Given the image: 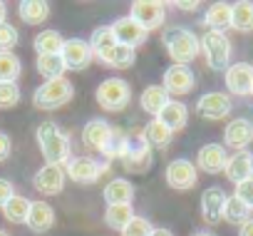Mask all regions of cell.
<instances>
[{
    "label": "cell",
    "instance_id": "b9f144b4",
    "mask_svg": "<svg viewBox=\"0 0 253 236\" xmlns=\"http://www.w3.org/2000/svg\"><path fill=\"white\" fill-rule=\"evenodd\" d=\"M10 154H13V140L8 132H0V164L8 162Z\"/></svg>",
    "mask_w": 253,
    "mask_h": 236
},
{
    "label": "cell",
    "instance_id": "8992f818",
    "mask_svg": "<svg viewBox=\"0 0 253 236\" xmlns=\"http://www.w3.org/2000/svg\"><path fill=\"white\" fill-rule=\"evenodd\" d=\"M62 169H65V177L72 179L75 184H94L107 172V164L97 162L94 157H70V162Z\"/></svg>",
    "mask_w": 253,
    "mask_h": 236
},
{
    "label": "cell",
    "instance_id": "d6a6232c",
    "mask_svg": "<svg viewBox=\"0 0 253 236\" xmlns=\"http://www.w3.org/2000/svg\"><path fill=\"white\" fill-rule=\"evenodd\" d=\"M126 144H129V135H126L124 130H119V127H112V132L107 137V144L102 149L104 159H109V162L112 159H122L124 152H126Z\"/></svg>",
    "mask_w": 253,
    "mask_h": 236
},
{
    "label": "cell",
    "instance_id": "e575fe53",
    "mask_svg": "<svg viewBox=\"0 0 253 236\" xmlns=\"http://www.w3.org/2000/svg\"><path fill=\"white\" fill-rule=\"evenodd\" d=\"M87 43H89V47H92L94 60H99V57H102V55H104L109 47H114V45H117V40H114V35H112V30H109V25L94 28Z\"/></svg>",
    "mask_w": 253,
    "mask_h": 236
},
{
    "label": "cell",
    "instance_id": "f907efd6",
    "mask_svg": "<svg viewBox=\"0 0 253 236\" xmlns=\"http://www.w3.org/2000/svg\"><path fill=\"white\" fill-rule=\"evenodd\" d=\"M251 94H253V85H251Z\"/></svg>",
    "mask_w": 253,
    "mask_h": 236
},
{
    "label": "cell",
    "instance_id": "7dc6e473",
    "mask_svg": "<svg viewBox=\"0 0 253 236\" xmlns=\"http://www.w3.org/2000/svg\"><path fill=\"white\" fill-rule=\"evenodd\" d=\"M5 18H8V5L0 0V23H5Z\"/></svg>",
    "mask_w": 253,
    "mask_h": 236
},
{
    "label": "cell",
    "instance_id": "4fadbf2b",
    "mask_svg": "<svg viewBox=\"0 0 253 236\" xmlns=\"http://www.w3.org/2000/svg\"><path fill=\"white\" fill-rule=\"evenodd\" d=\"M109 30H112V35H114V40H117L119 45H126V47H132V50H137V47L149 38V33H147L134 18H129V15L117 18V20L109 25Z\"/></svg>",
    "mask_w": 253,
    "mask_h": 236
},
{
    "label": "cell",
    "instance_id": "74e56055",
    "mask_svg": "<svg viewBox=\"0 0 253 236\" xmlns=\"http://www.w3.org/2000/svg\"><path fill=\"white\" fill-rule=\"evenodd\" d=\"M20 43V33L15 25H10L8 20L0 23V52H13V47Z\"/></svg>",
    "mask_w": 253,
    "mask_h": 236
},
{
    "label": "cell",
    "instance_id": "9c48e42d",
    "mask_svg": "<svg viewBox=\"0 0 253 236\" xmlns=\"http://www.w3.org/2000/svg\"><path fill=\"white\" fill-rule=\"evenodd\" d=\"M129 18H134L147 33H152V30H157V28L164 25L167 5L159 3V0H137V3H132Z\"/></svg>",
    "mask_w": 253,
    "mask_h": 236
},
{
    "label": "cell",
    "instance_id": "7402d4cb",
    "mask_svg": "<svg viewBox=\"0 0 253 236\" xmlns=\"http://www.w3.org/2000/svg\"><path fill=\"white\" fill-rule=\"evenodd\" d=\"M109 132H112V125H109L107 120H89V122L82 127V144H84L87 149L102 154Z\"/></svg>",
    "mask_w": 253,
    "mask_h": 236
},
{
    "label": "cell",
    "instance_id": "277c9868",
    "mask_svg": "<svg viewBox=\"0 0 253 236\" xmlns=\"http://www.w3.org/2000/svg\"><path fill=\"white\" fill-rule=\"evenodd\" d=\"M97 104L107 112H122L126 104L132 102V87L126 80H119V77H107L99 82L97 92Z\"/></svg>",
    "mask_w": 253,
    "mask_h": 236
},
{
    "label": "cell",
    "instance_id": "ac0fdd59",
    "mask_svg": "<svg viewBox=\"0 0 253 236\" xmlns=\"http://www.w3.org/2000/svg\"><path fill=\"white\" fill-rule=\"evenodd\" d=\"M223 174H226L233 184L246 182V179H253V152H248V149L233 152V154L226 159Z\"/></svg>",
    "mask_w": 253,
    "mask_h": 236
},
{
    "label": "cell",
    "instance_id": "7c38bea8",
    "mask_svg": "<svg viewBox=\"0 0 253 236\" xmlns=\"http://www.w3.org/2000/svg\"><path fill=\"white\" fill-rule=\"evenodd\" d=\"M164 179L171 189H179V191H186V189H194L196 182H199V169L191 159H174L167 164V172H164Z\"/></svg>",
    "mask_w": 253,
    "mask_h": 236
},
{
    "label": "cell",
    "instance_id": "f1b7e54d",
    "mask_svg": "<svg viewBox=\"0 0 253 236\" xmlns=\"http://www.w3.org/2000/svg\"><path fill=\"white\" fill-rule=\"evenodd\" d=\"M209 30H216V33H223L226 28H231V3H213L204 20H201Z\"/></svg>",
    "mask_w": 253,
    "mask_h": 236
},
{
    "label": "cell",
    "instance_id": "83f0119b",
    "mask_svg": "<svg viewBox=\"0 0 253 236\" xmlns=\"http://www.w3.org/2000/svg\"><path fill=\"white\" fill-rule=\"evenodd\" d=\"M0 211H3V216L10 224H25L28 221V211H30V199L15 191L3 206H0Z\"/></svg>",
    "mask_w": 253,
    "mask_h": 236
},
{
    "label": "cell",
    "instance_id": "ab89813d",
    "mask_svg": "<svg viewBox=\"0 0 253 236\" xmlns=\"http://www.w3.org/2000/svg\"><path fill=\"white\" fill-rule=\"evenodd\" d=\"M152 229H154L152 221H149L147 216H139V214H137L129 224H126V226L119 231V236H149Z\"/></svg>",
    "mask_w": 253,
    "mask_h": 236
},
{
    "label": "cell",
    "instance_id": "681fc988",
    "mask_svg": "<svg viewBox=\"0 0 253 236\" xmlns=\"http://www.w3.org/2000/svg\"><path fill=\"white\" fill-rule=\"evenodd\" d=\"M0 236H10V231H5V229H0Z\"/></svg>",
    "mask_w": 253,
    "mask_h": 236
},
{
    "label": "cell",
    "instance_id": "f35d334b",
    "mask_svg": "<svg viewBox=\"0 0 253 236\" xmlns=\"http://www.w3.org/2000/svg\"><path fill=\"white\" fill-rule=\"evenodd\" d=\"M20 102L18 82H0V109H13Z\"/></svg>",
    "mask_w": 253,
    "mask_h": 236
},
{
    "label": "cell",
    "instance_id": "d4e9b609",
    "mask_svg": "<svg viewBox=\"0 0 253 236\" xmlns=\"http://www.w3.org/2000/svg\"><path fill=\"white\" fill-rule=\"evenodd\" d=\"M171 97L167 94V90L162 87V85H149V87H144L142 90V94H139V107L147 112V114H152V120L164 109V104L169 102Z\"/></svg>",
    "mask_w": 253,
    "mask_h": 236
},
{
    "label": "cell",
    "instance_id": "2e32d148",
    "mask_svg": "<svg viewBox=\"0 0 253 236\" xmlns=\"http://www.w3.org/2000/svg\"><path fill=\"white\" fill-rule=\"evenodd\" d=\"M251 85H253V65L233 62L226 67V87L231 94L246 97V94H251Z\"/></svg>",
    "mask_w": 253,
    "mask_h": 236
},
{
    "label": "cell",
    "instance_id": "4dcf8cb0",
    "mask_svg": "<svg viewBox=\"0 0 253 236\" xmlns=\"http://www.w3.org/2000/svg\"><path fill=\"white\" fill-rule=\"evenodd\" d=\"M231 28L238 33L253 30V3L251 0H238L231 5Z\"/></svg>",
    "mask_w": 253,
    "mask_h": 236
},
{
    "label": "cell",
    "instance_id": "d6986e66",
    "mask_svg": "<svg viewBox=\"0 0 253 236\" xmlns=\"http://www.w3.org/2000/svg\"><path fill=\"white\" fill-rule=\"evenodd\" d=\"M223 204H226V191L221 187H209L201 194V216L206 224H218L223 216Z\"/></svg>",
    "mask_w": 253,
    "mask_h": 236
},
{
    "label": "cell",
    "instance_id": "7bdbcfd3",
    "mask_svg": "<svg viewBox=\"0 0 253 236\" xmlns=\"http://www.w3.org/2000/svg\"><path fill=\"white\" fill-rule=\"evenodd\" d=\"M15 194V187H13V182L10 179H5V177H0V206H3L10 196Z\"/></svg>",
    "mask_w": 253,
    "mask_h": 236
},
{
    "label": "cell",
    "instance_id": "6da1fadb",
    "mask_svg": "<svg viewBox=\"0 0 253 236\" xmlns=\"http://www.w3.org/2000/svg\"><path fill=\"white\" fill-rule=\"evenodd\" d=\"M35 140H38V147L45 157V164H57V167H65L72 157V144H70V135H65L60 130L57 122H42L35 132Z\"/></svg>",
    "mask_w": 253,
    "mask_h": 236
},
{
    "label": "cell",
    "instance_id": "8d00e7d4",
    "mask_svg": "<svg viewBox=\"0 0 253 236\" xmlns=\"http://www.w3.org/2000/svg\"><path fill=\"white\" fill-rule=\"evenodd\" d=\"M20 57L15 52H0V82H15L20 77Z\"/></svg>",
    "mask_w": 253,
    "mask_h": 236
},
{
    "label": "cell",
    "instance_id": "7a4b0ae2",
    "mask_svg": "<svg viewBox=\"0 0 253 236\" xmlns=\"http://www.w3.org/2000/svg\"><path fill=\"white\" fill-rule=\"evenodd\" d=\"M162 45L167 50V55L174 60V65H191L199 55H201V47H199V38L196 33H191L189 28H164L162 30Z\"/></svg>",
    "mask_w": 253,
    "mask_h": 236
},
{
    "label": "cell",
    "instance_id": "603a6c76",
    "mask_svg": "<svg viewBox=\"0 0 253 236\" xmlns=\"http://www.w3.org/2000/svg\"><path fill=\"white\" fill-rule=\"evenodd\" d=\"M102 196H104L107 206H112V204H132V199H134V184L129 179L117 177V179H112L102 189Z\"/></svg>",
    "mask_w": 253,
    "mask_h": 236
},
{
    "label": "cell",
    "instance_id": "e0dca14e",
    "mask_svg": "<svg viewBox=\"0 0 253 236\" xmlns=\"http://www.w3.org/2000/svg\"><path fill=\"white\" fill-rule=\"evenodd\" d=\"M226 159H228L226 147L218 144V142H209V144H204V147L199 149V154H196V169H201V172H206V174H218V172H223Z\"/></svg>",
    "mask_w": 253,
    "mask_h": 236
},
{
    "label": "cell",
    "instance_id": "d590c367",
    "mask_svg": "<svg viewBox=\"0 0 253 236\" xmlns=\"http://www.w3.org/2000/svg\"><path fill=\"white\" fill-rule=\"evenodd\" d=\"M253 216V209L251 206H246L243 201H238L236 196H226V204H223V216L221 219H226L228 224H236V226H241L243 221H248Z\"/></svg>",
    "mask_w": 253,
    "mask_h": 236
},
{
    "label": "cell",
    "instance_id": "30bf717a",
    "mask_svg": "<svg viewBox=\"0 0 253 236\" xmlns=\"http://www.w3.org/2000/svg\"><path fill=\"white\" fill-rule=\"evenodd\" d=\"M233 109V102L226 92H206L196 99V114L204 117V120H211V122H218L223 117H228Z\"/></svg>",
    "mask_w": 253,
    "mask_h": 236
},
{
    "label": "cell",
    "instance_id": "c3c4849f",
    "mask_svg": "<svg viewBox=\"0 0 253 236\" xmlns=\"http://www.w3.org/2000/svg\"><path fill=\"white\" fill-rule=\"evenodd\" d=\"M191 236H216V234L209 229H199V231H191Z\"/></svg>",
    "mask_w": 253,
    "mask_h": 236
},
{
    "label": "cell",
    "instance_id": "ee69618b",
    "mask_svg": "<svg viewBox=\"0 0 253 236\" xmlns=\"http://www.w3.org/2000/svg\"><path fill=\"white\" fill-rule=\"evenodd\" d=\"M179 10H186V13H194V10H199L201 8V3H196V0H189V3H181V0H179V3H174Z\"/></svg>",
    "mask_w": 253,
    "mask_h": 236
},
{
    "label": "cell",
    "instance_id": "3957f363",
    "mask_svg": "<svg viewBox=\"0 0 253 236\" xmlns=\"http://www.w3.org/2000/svg\"><path fill=\"white\" fill-rule=\"evenodd\" d=\"M75 97V87L67 77H57V80H45L40 87H35L33 92V104L38 109H57L62 104H67Z\"/></svg>",
    "mask_w": 253,
    "mask_h": 236
},
{
    "label": "cell",
    "instance_id": "52a82bcc",
    "mask_svg": "<svg viewBox=\"0 0 253 236\" xmlns=\"http://www.w3.org/2000/svg\"><path fill=\"white\" fill-rule=\"evenodd\" d=\"M152 159H154V152L144 144V140L139 135H129V144H126V152L124 157L119 159L122 167L132 174H144L149 172L152 167Z\"/></svg>",
    "mask_w": 253,
    "mask_h": 236
},
{
    "label": "cell",
    "instance_id": "f546056e",
    "mask_svg": "<svg viewBox=\"0 0 253 236\" xmlns=\"http://www.w3.org/2000/svg\"><path fill=\"white\" fill-rule=\"evenodd\" d=\"M134 216H137V211H134L132 204H112V206L104 209V224L114 231H122Z\"/></svg>",
    "mask_w": 253,
    "mask_h": 236
},
{
    "label": "cell",
    "instance_id": "8fae6325",
    "mask_svg": "<svg viewBox=\"0 0 253 236\" xmlns=\"http://www.w3.org/2000/svg\"><path fill=\"white\" fill-rule=\"evenodd\" d=\"M60 57H62V62H65V70H75V72L89 67L92 60H94L89 43L82 40V38H67V40L62 43Z\"/></svg>",
    "mask_w": 253,
    "mask_h": 236
},
{
    "label": "cell",
    "instance_id": "9a60e30c",
    "mask_svg": "<svg viewBox=\"0 0 253 236\" xmlns=\"http://www.w3.org/2000/svg\"><path fill=\"white\" fill-rule=\"evenodd\" d=\"M253 142V122L246 117H236L223 130V147H231L236 152L246 149Z\"/></svg>",
    "mask_w": 253,
    "mask_h": 236
},
{
    "label": "cell",
    "instance_id": "cb8c5ba5",
    "mask_svg": "<svg viewBox=\"0 0 253 236\" xmlns=\"http://www.w3.org/2000/svg\"><path fill=\"white\" fill-rule=\"evenodd\" d=\"M18 15L25 25H42L50 18V3L47 0H23L18 3Z\"/></svg>",
    "mask_w": 253,
    "mask_h": 236
},
{
    "label": "cell",
    "instance_id": "1f68e13d",
    "mask_svg": "<svg viewBox=\"0 0 253 236\" xmlns=\"http://www.w3.org/2000/svg\"><path fill=\"white\" fill-rule=\"evenodd\" d=\"M62 43H65V38H62L57 30H42V33L35 35L33 47H35L38 55H60Z\"/></svg>",
    "mask_w": 253,
    "mask_h": 236
},
{
    "label": "cell",
    "instance_id": "44dd1931",
    "mask_svg": "<svg viewBox=\"0 0 253 236\" xmlns=\"http://www.w3.org/2000/svg\"><path fill=\"white\" fill-rule=\"evenodd\" d=\"M154 120H159L167 130L179 132V130H184L186 122H189V107H186L184 102H179V99H169V102L164 104V109L154 117Z\"/></svg>",
    "mask_w": 253,
    "mask_h": 236
},
{
    "label": "cell",
    "instance_id": "ffe728a7",
    "mask_svg": "<svg viewBox=\"0 0 253 236\" xmlns=\"http://www.w3.org/2000/svg\"><path fill=\"white\" fill-rule=\"evenodd\" d=\"M28 229L35 234H45L55 226V209L47 201H30V211H28Z\"/></svg>",
    "mask_w": 253,
    "mask_h": 236
},
{
    "label": "cell",
    "instance_id": "bcb514c9",
    "mask_svg": "<svg viewBox=\"0 0 253 236\" xmlns=\"http://www.w3.org/2000/svg\"><path fill=\"white\" fill-rule=\"evenodd\" d=\"M149 236H174V231H171V229H162V226H154Z\"/></svg>",
    "mask_w": 253,
    "mask_h": 236
},
{
    "label": "cell",
    "instance_id": "5bb4252c",
    "mask_svg": "<svg viewBox=\"0 0 253 236\" xmlns=\"http://www.w3.org/2000/svg\"><path fill=\"white\" fill-rule=\"evenodd\" d=\"M65 169L57 164H45L42 169H38V174L33 177V187L45 194V196H57L65 189Z\"/></svg>",
    "mask_w": 253,
    "mask_h": 236
},
{
    "label": "cell",
    "instance_id": "60d3db41",
    "mask_svg": "<svg viewBox=\"0 0 253 236\" xmlns=\"http://www.w3.org/2000/svg\"><path fill=\"white\" fill-rule=\"evenodd\" d=\"M233 196H236L238 201H243L246 206H251V209H253V179L238 182V184H236V191H233Z\"/></svg>",
    "mask_w": 253,
    "mask_h": 236
},
{
    "label": "cell",
    "instance_id": "4316f807",
    "mask_svg": "<svg viewBox=\"0 0 253 236\" xmlns=\"http://www.w3.org/2000/svg\"><path fill=\"white\" fill-rule=\"evenodd\" d=\"M99 62L102 65H107V67H117V70H126V67H132L134 62H137V50H132V47H126V45H114V47H109L102 57H99Z\"/></svg>",
    "mask_w": 253,
    "mask_h": 236
},
{
    "label": "cell",
    "instance_id": "484cf974",
    "mask_svg": "<svg viewBox=\"0 0 253 236\" xmlns=\"http://www.w3.org/2000/svg\"><path fill=\"white\" fill-rule=\"evenodd\" d=\"M142 140H144V144L154 152V149H164V147H169V142H171V137H174V132L171 130H167L159 120H152V122H147V127L142 130V135H139Z\"/></svg>",
    "mask_w": 253,
    "mask_h": 236
},
{
    "label": "cell",
    "instance_id": "5b68a950",
    "mask_svg": "<svg viewBox=\"0 0 253 236\" xmlns=\"http://www.w3.org/2000/svg\"><path fill=\"white\" fill-rule=\"evenodd\" d=\"M199 47L201 55L206 57V65L211 70H226L231 62V40L226 38V33H216V30H206L199 38Z\"/></svg>",
    "mask_w": 253,
    "mask_h": 236
},
{
    "label": "cell",
    "instance_id": "ba28073f",
    "mask_svg": "<svg viewBox=\"0 0 253 236\" xmlns=\"http://www.w3.org/2000/svg\"><path fill=\"white\" fill-rule=\"evenodd\" d=\"M196 85V75L191 67L186 65H171L164 70V77H162V87L167 90L169 97H184L194 90Z\"/></svg>",
    "mask_w": 253,
    "mask_h": 236
},
{
    "label": "cell",
    "instance_id": "836d02e7",
    "mask_svg": "<svg viewBox=\"0 0 253 236\" xmlns=\"http://www.w3.org/2000/svg\"><path fill=\"white\" fill-rule=\"evenodd\" d=\"M35 70H38L45 80L65 77V62H62L60 55H38V57H35Z\"/></svg>",
    "mask_w": 253,
    "mask_h": 236
},
{
    "label": "cell",
    "instance_id": "f6af8a7d",
    "mask_svg": "<svg viewBox=\"0 0 253 236\" xmlns=\"http://www.w3.org/2000/svg\"><path fill=\"white\" fill-rule=\"evenodd\" d=\"M238 236H253V216L238 226Z\"/></svg>",
    "mask_w": 253,
    "mask_h": 236
}]
</instances>
